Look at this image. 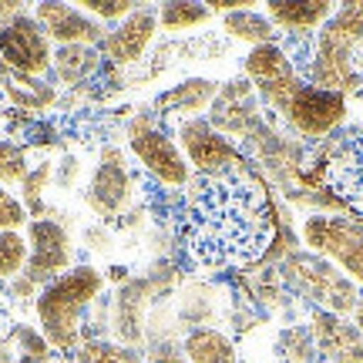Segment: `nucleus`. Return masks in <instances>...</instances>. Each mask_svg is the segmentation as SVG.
<instances>
[{
  "label": "nucleus",
  "instance_id": "8",
  "mask_svg": "<svg viewBox=\"0 0 363 363\" xmlns=\"http://www.w3.org/2000/svg\"><path fill=\"white\" fill-rule=\"evenodd\" d=\"M242 74L256 88L262 108H272L276 115H283L289 98L303 84L296 65L289 61V54L283 51L279 40L276 44H262V48H249V54L242 57Z\"/></svg>",
  "mask_w": 363,
  "mask_h": 363
},
{
  "label": "nucleus",
  "instance_id": "1",
  "mask_svg": "<svg viewBox=\"0 0 363 363\" xmlns=\"http://www.w3.org/2000/svg\"><path fill=\"white\" fill-rule=\"evenodd\" d=\"M179 239L202 269H235L262 259L276 239V216L266 189L249 172L189 182L179 216Z\"/></svg>",
  "mask_w": 363,
  "mask_h": 363
},
{
  "label": "nucleus",
  "instance_id": "35",
  "mask_svg": "<svg viewBox=\"0 0 363 363\" xmlns=\"http://www.w3.org/2000/svg\"><path fill=\"white\" fill-rule=\"evenodd\" d=\"M145 363H189V360H185V353H182V343H175V340H158V343H152Z\"/></svg>",
  "mask_w": 363,
  "mask_h": 363
},
{
  "label": "nucleus",
  "instance_id": "30",
  "mask_svg": "<svg viewBox=\"0 0 363 363\" xmlns=\"http://www.w3.org/2000/svg\"><path fill=\"white\" fill-rule=\"evenodd\" d=\"M48 182H54V165L51 162H40L34 169L27 172V179L21 182V195H24V206L27 212L34 216V219H44V202H40V195L48 189Z\"/></svg>",
  "mask_w": 363,
  "mask_h": 363
},
{
  "label": "nucleus",
  "instance_id": "23",
  "mask_svg": "<svg viewBox=\"0 0 363 363\" xmlns=\"http://www.w3.org/2000/svg\"><path fill=\"white\" fill-rule=\"evenodd\" d=\"M222 30L233 40H246L249 48H262V44H276L279 40V30L272 27L266 11H256V7L225 13L222 17Z\"/></svg>",
  "mask_w": 363,
  "mask_h": 363
},
{
  "label": "nucleus",
  "instance_id": "12",
  "mask_svg": "<svg viewBox=\"0 0 363 363\" xmlns=\"http://www.w3.org/2000/svg\"><path fill=\"white\" fill-rule=\"evenodd\" d=\"M0 65L24 78H44L51 71L54 48L34 13L24 11L7 27H0Z\"/></svg>",
  "mask_w": 363,
  "mask_h": 363
},
{
  "label": "nucleus",
  "instance_id": "4",
  "mask_svg": "<svg viewBox=\"0 0 363 363\" xmlns=\"http://www.w3.org/2000/svg\"><path fill=\"white\" fill-rule=\"evenodd\" d=\"M279 283L296 293L299 299L313 303V310H326L337 316H353L357 303H360V286L353 283L343 269H337L330 259L316 256L310 249L299 252H286L283 266H279Z\"/></svg>",
  "mask_w": 363,
  "mask_h": 363
},
{
  "label": "nucleus",
  "instance_id": "31",
  "mask_svg": "<svg viewBox=\"0 0 363 363\" xmlns=\"http://www.w3.org/2000/svg\"><path fill=\"white\" fill-rule=\"evenodd\" d=\"M27 152L21 148L17 142H7V138H0V185L7 189V185H21L27 179Z\"/></svg>",
  "mask_w": 363,
  "mask_h": 363
},
{
  "label": "nucleus",
  "instance_id": "33",
  "mask_svg": "<svg viewBox=\"0 0 363 363\" xmlns=\"http://www.w3.org/2000/svg\"><path fill=\"white\" fill-rule=\"evenodd\" d=\"M30 225V212H27L24 199H17L11 189L0 185V233H21Z\"/></svg>",
  "mask_w": 363,
  "mask_h": 363
},
{
  "label": "nucleus",
  "instance_id": "9",
  "mask_svg": "<svg viewBox=\"0 0 363 363\" xmlns=\"http://www.w3.org/2000/svg\"><path fill=\"white\" fill-rule=\"evenodd\" d=\"M316 165H320L316 182L330 185V192L343 206L363 212V125L333 135L330 152H323Z\"/></svg>",
  "mask_w": 363,
  "mask_h": 363
},
{
  "label": "nucleus",
  "instance_id": "37",
  "mask_svg": "<svg viewBox=\"0 0 363 363\" xmlns=\"http://www.w3.org/2000/svg\"><path fill=\"white\" fill-rule=\"evenodd\" d=\"M21 13H24L21 4H0V27H7L13 17H21Z\"/></svg>",
  "mask_w": 363,
  "mask_h": 363
},
{
  "label": "nucleus",
  "instance_id": "15",
  "mask_svg": "<svg viewBox=\"0 0 363 363\" xmlns=\"http://www.w3.org/2000/svg\"><path fill=\"white\" fill-rule=\"evenodd\" d=\"M152 289L155 279L152 276H128L125 283L115 289L111 296V310H108V326L115 333V343L138 350L145 340V313L152 303Z\"/></svg>",
  "mask_w": 363,
  "mask_h": 363
},
{
  "label": "nucleus",
  "instance_id": "10",
  "mask_svg": "<svg viewBox=\"0 0 363 363\" xmlns=\"http://www.w3.org/2000/svg\"><path fill=\"white\" fill-rule=\"evenodd\" d=\"M347 111H350V108H347V98H343V94L313 88V84L303 81L279 118L289 125L293 135L310 138V142H320V138L333 135V131L347 121Z\"/></svg>",
  "mask_w": 363,
  "mask_h": 363
},
{
  "label": "nucleus",
  "instance_id": "20",
  "mask_svg": "<svg viewBox=\"0 0 363 363\" xmlns=\"http://www.w3.org/2000/svg\"><path fill=\"white\" fill-rule=\"evenodd\" d=\"M219 81L212 78H185L179 84H172L165 94H158V115L165 118H179V121H189V118H202V111L212 108L216 94H219Z\"/></svg>",
  "mask_w": 363,
  "mask_h": 363
},
{
  "label": "nucleus",
  "instance_id": "11",
  "mask_svg": "<svg viewBox=\"0 0 363 363\" xmlns=\"http://www.w3.org/2000/svg\"><path fill=\"white\" fill-rule=\"evenodd\" d=\"M27 249L30 252H27L24 276L40 289L78 266L71 233L57 219H30V225H27Z\"/></svg>",
  "mask_w": 363,
  "mask_h": 363
},
{
  "label": "nucleus",
  "instance_id": "2",
  "mask_svg": "<svg viewBox=\"0 0 363 363\" xmlns=\"http://www.w3.org/2000/svg\"><path fill=\"white\" fill-rule=\"evenodd\" d=\"M363 71V4H343L313 34L310 54L299 65V78L323 91L350 98L360 91Z\"/></svg>",
  "mask_w": 363,
  "mask_h": 363
},
{
  "label": "nucleus",
  "instance_id": "38",
  "mask_svg": "<svg viewBox=\"0 0 363 363\" xmlns=\"http://www.w3.org/2000/svg\"><path fill=\"white\" fill-rule=\"evenodd\" d=\"M0 363H17V353L11 350V343H0Z\"/></svg>",
  "mask_w": 363,
  "mask_h": 363
},
{
  "label": "nucleus",
  "instance_id": "32",
  "mask_svg": "<svg viewBox=\"0 0 363 363\" xmlns=\"http://www.w3.org/2000/svg\"><path fill=\"white\" fill-rule=\"evenodd\" d=\"M78 7L98 24H118L138 11V4H131V0H78Z\"/></svg>",
  "mask_w": 363,
  "mask_h": 363
},
{
  "label": "nucleus",
  "instance_id": "22",
  "mask_svg": "<svg viewBox=\"0 0 363 363\" xmlns=\"http://www.w3.org/2000/svg\"><path fill=\"white\" fill-rule=\"evenodd\" d=\"M98 67H101V51H98V48H88V44L54 48L51 71L57 74L61 84H84L88 78L98 74Z\"/></svg>",
  "mask_w": 363,
  "mask_h": 363
},
{
  "label": "nucleus",
  "instance_id": "39",
  "mask_svg": "<svg viewBox=\"0 0 363 363\" xmlns=\"http://www.w3.org/2000/svg\"><path fill=\"white\" fill-rule=\"evenodd\" d=\"M353 323L360 326V333H363V296H360V303H357V310H353Z\"/></svg>",
  "mask_w": 363,
  "mask_h": 363
},
{
  "label": "nucleus",
  "instance_id": "21",
  "mask_svg": "<svg viewBox=\"0 0 363 363\" xmlns=\"http://www.w3.org/2000/svg\"><path fill=\"white\" fill-rule=\"evenodd\" d=\"M182 353L189 363H239L235 343L216 326H199L189 330L182 340Z\"/></svg>",
  "mask_w": 363,
  "mask_h": 363
},
{
  "label": "nucleus",
  "instance_id": "19",
  "mask_svg": "<svg viewBox=\"0 0 363 363\" xmlns=\"http://www.w3.org/2000/svg\"><path fill=\"white\" fill-rule=\"evenodd\" d=\"M333 13H337V7L330 0H303V4L276 0V4H266V17L283 38H313Z\"/></svg>",
  "mask_w": 363,
  "mask_h": 363
},
{
  "label": "nucleus",
  "instance_id": "7",
  "mask_svg": "<svg viewBox=\"0 0 363 363\" xmlns=\"http://www.w3.org/2000/svg\"><path fill=\"white\" fill-rule=\"evenodd\" d=\"M175 142H179L182 155L202 179H216V175H235L246 172V158L242 148L233 145L225 135L208 125V118H189L175 125Z\"/></svg>",
  "mask_w": 363,
  "mask_h": 363
},
{
  "label": "nucleus",
  "instance_id": "40",
  "mask_svg": "<svg viewBox=\"0 0 363 363\" xmlns=\"http://www.w3.org/2000/svg\"><path fill=\"white\" fill-rule=\"evenodd\" d=\"M360 84H363V71H360Z\"/></svg>",
  "mask_w": 363,
  "mask_h": 363
},
{
  "label": "nucleus",
  "instance_id": "16",
  "mask_svg": "<svg viewBox=\"0 0 363 363\" xmlns=\"http://www.w3.org/2000/svg\"><path fill=\"white\" fill-rule=\"evenodd\" d=\"M158 11L155 7H138V11L125 17V21H118V24L108 27V34L101 40V57L104 61H111V65L125 67V65H135V61H142L145 51L152 48V40L158 38Z\"/></svg>",
  "mask_w": 363,
  "mask_h": 363
},
{
  "label": "nucleus",
  "instance_id": "29",
  "mask_svg": "<svg viewBox=\"0 0 363 363\" xmlns=\"http://www.w3.org/2000/svg\"><path fill=\"white\" fill-rule=\"evenodd\" d=\"M27 235L24 233H0V279H17L27 266Z\"/></svg>",
  "mask_w": 363,
  "mask_h": 363
},
{
  "label": "nucleus",
  "instance_id": "14",
  "mask_svg": "<svg viewBox=\"0 0 363 363\" xmlns=\"http://www.w3.org/2000/svg\"><path fill=\"white\" fill-rule=\"evenodd\" d=\"M131 192H135V182H131L128 169H125L121 152L118 148H104L101 162L94 165L88 179V192H84L88 208L98 219H115V216H121L128 208Z\"/></svg>",
  "mask_w": 363,
  "mask_h": 363
},
{
  "label": "nucleus",
  "instance_id": "3",
  "mask_svg": "<svg viewBox=\"0 0 363 363\" xmlns=\"http://www.w3.org/2000/svg\"><path fill=\"white\" fill-rule=\"evenodd\" d=\"M101 296L104 272L94 266H74L40 289L34 299V313H38V330L51 343V350L65 353V357L78 350L81 333H84V316Z\"/></svg>",
  "mask_w": 363,
  "mask_h": 363
},
{
  "label": "nucleus",
  "instance_id": "6",
  "mask_svg": "<svg viewBox=\"0 0 363 363\" xmlns=\"http://www.w3.org/2000/svg\"><path fill=\"white\" fill-rule=\"evenodd\" d=\"M128 148L142 162V169L165 189H182L192 182V169L182 155L179 142L165 128H158L152 115H138L128 125Z\"/></svg>",
  "mask_w": 363,
  "mask_h": 363
},
{
  "label": "nucleus",
  "instance_id": "28",
  "mask_svg": "<svg viewBox=\"0 0 363 363\" xmlns=\"http://www.w3.org/2000/svg\"><path fill=\"white\" fill-rule=\"evenodd\" d=\"M11 343L17 347V363H54L51 360V343L44 340L40 330L27 323H17L11 330Z\"/></svg>",
  "mask_w": 363,
  "mask_h": 363
},
{
  "label": "nucleus",
  "instance_id": "34",
  "mask_svg": "<svg viewBox=\"0 0 363 363\" xmlns=\"http://www.w3.org/2000/svg\"><path fill=\"white\" fill-rule=\"evenodd\" d=\"M78 179H81V158L78 155H65L57 165H54V185L57 189H74L78 185Z\"/></svg>",
  "mask_w": 363,
  "mask_h": 363
},
{
  "label": "nucleus",
  "instance_id": "13",
  "mask_svg": "<svg viewBox=\"0 0 363 363\" xmlns=\"http://www.w3.org/2000/svg\"><path fill=\"white\" fill-rule=\"evenodd\" d=\"M208 125L219 131V135H225L233 145L235 142L246 145L266 125L262 101H259V94H256V88L249 84V78H235L222 84L212 108H208Z\"/></svg>",
  "mask_w": 363,
  "mask_h": 363
},
{
  "label": "nucleus",
  "instance_id": "18",
  "mask_svg": "<svg viewBox=\"0 0 363 363\" xmlns=\"http://www.w3.org/2000/svg\"><path fill=\"white\" fill-rule=\"evenodd\" d=\"M310 333L323 363H363V333L347 316L326 310L310 313Z\"/></svg>",
  "mask_w": 363,
  "mask_h": 363
},
{
  "label": "nucleus",
  "instance_id": "26",
  "mask_svg": "<svg viewBox=\"0 0 363 363\" xmlns=\"http://www.w3.org/2000/svg\"><path fill=\"white\" fill-rule=\"evenodd\" d=\"M276 357L279 363H316V343H313L310 326H286L276 337Z\"/></svg>",
  "mask_w": 363,
  "mask_h": 363
},
{
  "label": "nucleus",
  "instance_id": "24",
  "mask_svg": "<svg viewBox=\"0 0 363 363\" xmlns=\"http://www.w3.org/2000/svg\"><path fill=\"white\" fill-rule=\"evenodd\" d=\"M0 78H4V91L11 94V101L17 108H27V111H48L54 104V88L44 84L40 78H24V74H13L0 65Z\"/></svg>",
  "mask_w": 363,
  "mask_h": 363
},
{
  "label": "nucleus",
  "instance_id": "5",
  "mask_svg": "<svg viewBox=\"0 0 363 363\" xmlns=\"http://www.w3.org/2000/svg\"><path fill=\"white\" fill-rule=\"evenodd\" d=\"M303 246L310 252L330 259L337 269H343L357 286H363V225L343 216H326L313 212L299 225Z\"/></svg>",
  "mask_w": 363,
  "mask_h": 363
},
{
  "label": "nucleus",
  "instance_id": "36",
  "mask_svg": "<svg viewBox=\"0 0 363 363\" xmlns=\"http://www.w3.org/2000/svg\"><path fill=\"white\" fill-rule=\"evenodd\" d=\"M34 289H38V286L30 283V279H27L24 272H21L17 279H11V296H17V299H27V296H34Z\"/></svg>",
  "mask_w": 363,
  "mask_h": 363
},
{
  "label": "nucleus",
  "instance_id": "25",
  "mask_svg": "<svg viewBox=\"0 0 363 363\" xmlns=\"http://www.w3.org/2000/svg\"><path fill=\"white\" fill-rule=\"evenodd\" d=\"M208 21H212L208 4H189V0H182V4H162L158 7V27L165 34H189V30L208 24Z\"/></svg>",
  "mask_w": 363,
  "mask_h": 363
},
{
  "label": "nucleus",
  "instance_id": "27",
  "mask_svg": "<svg viewBox=\"0 0 363 363\" xmlns=\"http://www.w3.org/2000/svg\"><path fill=\"white\" fill-rule=\"evenodd\" d=\"M71 363H145V357L131 347H121L115 340H84L71 353Z\"/></svg>",
  "mask_w": 363,
  "mask_h": 363
},
{
  "label": "nucleus",
  "instance_id": "17",
  "mask_svg": "<svg viewBox=\"0 0 363 363\" xmlns=\"http://www.w3.org/2000/svg\"><path fill=\"white\" fill-rule=\"evenodd\" d=\"M34 21L44 27L48 40H54L57 48L67 44H88V48H101L104 40V24H98L94 17L81 11L78 4H38L34 7Z\"/></svg>",
  "mask_w": 363,
  "mask_h": 363
}]
</instances>
